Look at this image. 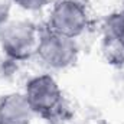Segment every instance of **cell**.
<instances>
[{"instance_id": "obj_1", "label": "cell", "mask_w": 124, "mask_h": 124, "mask_svg": "<svg viewBox=\"0 0 124 124\" xmlns=\"http://www.w3.org/2000/svg\"><path fill=\"white\" fill-rule=\"evenodd\" d=\"M25 97L33 114L54 123L65 118L68 107L55 78L49 74H42L31 78L25 87Z\"/></svg>"}, {"instance_id": "obj_2", "label": "cell", "mask_w": 124, "mask_h": 124, "mask_svg": "<svg viewBox=\"0 0 124 124\" xmlns=\"http://www.w3.org/2000/svg\"><path fill=\"white\" fill-rule=\"evenodd\" d=\"M39 28L31 20H9L0 29V46L12 61H26L36 54Z\"/></svg>"}, {"instance_id": "obj_3", "label": "cell", "mask_w": 124, "mask_h": 124, "mask_svg": "<svg viewBox=\"0 0 124 124\" xmlns=\"http://www.w3.org/2000/svg\"><path fill=\"white\" fill-rule=\"evenodd\" d=\"M79 48L75 39L62 36L49 31L40 29L36 55L43 65L52 69H66L78 59Z\"/></svg>"}, {"instance_id": "obj_4", "label": "cell", "mask_w": 124, "mask_h": 124, "mask_svg": "<svg viewBox=\"0 0 124 124\" xmlns=\"http://www.w3.org/2000/svg\"><path fill=\"white\" fill-rule=\"evenodd\" d=\"M90 16L82 0H58L51 13L46 28L66 38H78L87 31Z\"/></svg>"}, {"instance_id": "obj_5", "label": "cell", "mask_w": 124, "mask_h": 124, "mask_svg": "<svg viewBox=\"0 0 124 124\" xmlns=\"http://www.w3.org/2000/svg\"><path fill=\"white\" fill-rule=\"evenodd\" d=\"M33 116L23 93H10L0 98V124H31Z\"/></svg>"}, {"instance_id": "obj_6", "label": "cell", "mask_w": 124, "mask_h": 124, "mask_svg": "<svg viewBox=\"0 0 124 124\" xmlns=\"http://www.w3.org/2000/svg\"><path fill=\"white\" fill-rule=\"evenodd\" d=\"M102 35H107L124 46V9L110 13L102 25Z\"/></svg>"}, {"instance_id": "obj_7", "label": "cell", "mask_w": 124, "mask_h": 124, "mask_svg": "<svg viewBox=\"0 0 124 124\" xmlns=\"http://www.w3.org/2000/svg\"><path fill=\"white\" fill-rule=\"evenodd\" d=\"M101 51L104 55V59L113 66H124V46L120 45L117 40L113 38L102 35V42H101Z\"/></svg>"}, {"instance_id": "obj_8", "label": "cell", "mask_w": 124, "mask_h": 124, "mask_svg": "<svg viewBox=\"0 0 124 124\" xmlns=\"http://www.w3.org/2000/svg\"><path fill=\"white\" fill-rule=\"evenodd\" d=\"M16 6H19L23 10H29V12H38L40 9H43L49 0H12Z\"/></svg>"}, {"instance_id": "obj_9", "label": "cell", "mask_w": 124, "mask_h": 124, "mask_svg": "<svg viewBox=\"0 0 124 124\" xmlns=\"http://www.w3.org/2000/svg\"><path fill=\"white\" fill-rule=\"evenodd\" d=\"M10 1L12 0H0V29L9 22V16H10Z\"/></svg>"}, {"instance_id": "obj_10", "label": "cell", "mask_w": 124, "mask_h": 124, "mask_svg": "<svg viewBox=\"0 0 124 124\" xmlns=\"http://www.w3.org/2000/svg\"><path fill=\"white\" fill-rule=\"evenodd\" d=\"M123 9H124V0H123Z\"/></svg>"}]
</instances>
